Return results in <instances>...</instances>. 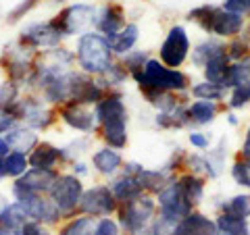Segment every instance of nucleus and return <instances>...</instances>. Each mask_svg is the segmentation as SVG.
I'll return each mask as SVG.
<instances>
[{"label":"nucleus","mask_w":250,"mask_h":235,"mask_svg":"<svg viewBox=\"0 0 250 235\" xmlns=\"http://www.w3.org/2000/svg\"><path fill=\"white\" fill-rule=\"evenodd\" d=\"M94 115H96L98 133L104 146H111L115 150H123L129 142V133H127L129 113L121 94L106 90L103 100L94 106Z\"/></svg>","instance_id":"nucleus-1"},{"label":"nucleus","mask_w":250,"mask_h":235,"mask_svg":"<svg viewBox=\"0 0 250 235\" xmlns=\"http://www.w3.org/2000/svg\"><path fill=\"white\" fill-rule=\"evenodd\" d=\"M188 21L198 25L205 34L219 38V40H231L246 29V17L225 11L221 4H198L188 11Z\"/></svg>","instance_id":"nucleus-2"},{"label":"nucleus","mask_w":250,"mask_h":235,"mask_svg":"<svg viewBox=\"0 0 250 235\" xmlns=\"http://www.w3.org/2000/svg\"><path fill=\"white\" fill-rule=\"evenodd\" d=\"M75 62H77V69L88 75H103L111 62L115 60V52L111 48V42L106 40L103 34L98 31H85L77 38L75 42Z\"/></svg>","instance_id":"nucleus-3"},{"label":"nucleus","mask_w":250,"mask_h":235,"mask_svg":"<svg viewBox=\"0 0 250 235\" xmlns=\"http://www.w3.org/2000/svg\"><path fill=\"white\" fill-rule=\"evenodd\" d=\"M131 79L136 81L138 90L140 88H152L161 92H177V94H188L190 92V75L182 69H171L163 65L159 59H148L142 71L131 75Z\"/></svg>","instance_id":"nucleus-4"},{"label":"nucleus","mask_w":250,"mask_h":235,"mask_svg":"<svg viewBox=\"0 0 250 235\" xmlns=\"http://www.w3.org/2000/svg\"><path fill=\"white\" fill-rule=\"evenodd\" d=\"M156 218V198L142 194L136 200L121 202L117 208V223L125 235H142L152 227Z\"/></svg>","instance_id":"nucleus-5"},{"label":"nucleus","mask_w":250,"mask_h":235,"mask_svg":"<svg viewBox=\"0 0 250 235\" xmlns=\"http://www.w3.org/2000/svg\"><path fill=\"white\" fill-rule=\"evenodd\" d=\"M83 190L85 187L82 177H77L69 171V173H59V177L54 179V183L48 192V198L59 208L62 218H71L75 215H80V202H82Z\"/></svg>","instance_id":"nucleus-6"},{"label":"nucleus","mask_w":250,"mask_h":235,"mask_svg":"<svg viewBox=\"0 0 250 235\" xmlns=\"http://www.w3.org/2000/svg\"><path fill=\"white\" fill-rule=\"evenodd\" d=\"M9 113L13 117H17L19 123L27 125V127L36 129V131H46L59 119V115L52 111L50 104H46L42 96H36V94H21L17 104H15Z\"/></svg>","instance_id":"nucleus-7"},{"label":"nucleus","mask_w":250,"mask_h":235,"mask_svg":"<svg viewBox=\"0 0 250 235\" xmlns=\"http://www.w3.org/2000/svg\"><path fill=\"white\" fill-rule=\"evenodd\" d=\"M94 15H96V6L94 4L71 2L50 19L59 27L62 38H80L85 31L94 29Z\"/></svg>","instance_id":"nucleus-8"},{"label":"nucleus","mask_w":250,"mask_h":235,"mask_svg":"<svg viewBox=\"0 0 250 235\" xmlns=\"http://www.w3.org/2000/svg\"><path fill=\"white\" fill-rule=\"evenodd\" d=\"M65 40L59 27L54 25L52 19H44V21H29L21 27L17 42L23 44L25 48L34 50V52H44L50 48H57L61 42Z\"/></svg>","instance_id":"nucleus-9"},{"label":"nucleus","mask_w":250,"mask_h":235,"mask_svg":"<svg viewBox=\"0 0 250 235\" xmlns=\"http://www.w3.org/2000/svg\"><path fill=\"white\" fill-rule=\"evenodd\" d=\"M190 50H192V42L190 36H188V29L175 23L165 34V40H163L159 48V60L171 69H182L186 60L190 59Z\"/></svg>","instance_id":"nucleus-10"},{"label":"nucleus","mask_w":250,"mask_h":235,"mask_svg":"<svg viewBox=\"0 0 250 235\" xmlns=\"http://www.w3.org/2000/svg\"><path fill=\"white\" fill-rule=\"evenodd\" d=\"M119 208V200L115 198L111 185L96 183L92 187H85L82 202H80V215L92 216V218H103L111 216Z\"/></svg>","instance_id":"nucleus-11"},{"label":"nucleus","mask_w":250,"mask_h":235,"mask_svg":"<svg viewBox=\"0 0 250 235\" xmlns=\"http://www.w3.org/2000/svg\"><path fill=\"white\" fill-rule=\"evenodd\" d=\"M192 210H194V206L184 196L182 187L177 183V177L171 179V181L156 194V215L167 218V221L179 223L184 216L190 215Z\"/></svg>","instance_id":"nucleus-12"},{"label":"nucleus","mask_w":250,"mask_h":235,"mask_svg":"<svg viewBox=\"0 0 250 235\" xmlns=\"http://www.w3.org/2000/svg\"><path fill=\"white\" fill-rule=\"evenodd\" d=\"M104 94L106 90L98 81V77L83 73L80 69H71L69 71V100L85 106H96L103 100Z\"/></svg>","instance_id":"nucleus-13"},{"label":"nucleus","mask_w":250,"mask_h":235,"mask_svg":"<svg viewBox=\"0 0 250 235\" xmlns=\"http://www.w3.org/2000/svg\"><path fill=\"white\" fill-rule=\"evenodd\" d=\"M57 177H59L57 169H34V167H29L21 177L13 179V183H11L13 200L21 198V196H27V194H44V196H48L50 187H52V183H54V179Z\"/></svg>","instance_id":"nucleus-14"},{"label":"nucleus","mask_w":250,"mask_h":235,"mask_svg":"<svg viewBox=\"0 0 250 235\" xmlns=\"http://www.w3.org/2000/svg\"><path fill=\"white\" fill-rule=\"evenodd\" d=\"M59 119L67 125L69 129H73L77 133H83V136H92V133L98 131V121H96V115H94V108L92 106H85L80 102H69L61 104L59 106Z\"/></svg>","instance_id":"nucleus-15"},{"label":"nucleus","mask_w":250,"mask_h":235,"mask_svg":"<svg viewBox=\"0 0 250 235\" xmlns=\"http://www.w3.org/2000/svg\"><path fill=\"white\" fill-rule=\"evenodd\" d=\"M15 202H19V206L25 210V215L29 221H38L44 225H54L61 221L59 208L52 204V200L44 194H27L21 198H15Z\"/></svg>","instance_id":"nucleus-16"},{"label":"nucleus","mask_w":250,"mask_h":235,"mask_svg":"<svg viewBox=\"0 0 250 235\" xmlns=\"http://www.w3.org/2000/svg\"><path fill=\"white\" fill-rule=\"evenodd\" d=\"M125 9L119 2H103L100 6H96V15H94V31L103 34L106 40H113V38L119 34L125 27Z\"/></svg>","instance_id":"nucleus-17"},{"label":"nucleus","mask_w":250,"mask_h":235,"mask_svg":"<svg viewBox=\"0 0 250 235\" xmlns=\"http://www.w3.org/2000/svg\"><path fill=\"white\" fill-rule=\"evenodd\" d=\"M90 167L96 171L98 175L113 179V177L119 175L121 169H123V154L111 146L96 148L90 156Z\"/></svg>","instance_id":"nucleus-18"},{"label":"nucleus","mask_w":250,"mask_h":235,"mask_svg":"<svg viewBox=\"0 0 250 235\" xmlns=\"http://www.w3.org/2000/svg\"><path fill=\"white\" fill-rule=\"evenodd\" d=\"M173 235H219V231L217 223L210 216L198 213V210H192L175 225Z\"/></svg>","instance_id":"nucleus-19"},{"label":"nucleus","mask_w":250,"mask_h":235,"mask_svg":"<svg viewBox=\"0 0 250 235\" xmlns=\"http://www.w3.org/2000/svg\"><path fill=\"white\" fill-rule=\"evenodd\" d=\"M27 158H29V167H34V169H57L59 171L61 164H65L62 162L61 148L50 142H42V139L27 154Z\"/></svg>","instance_id":"nucleus-20"},{"label":"nucleus","mask_w":250,"mask_h":235,"mask_svg":"<svg viewBox=\"0 0 250 235\" xmlns=\"http://www.w3.org/2000/svg\"><path fill=\"white\" fill-rule=\"evenodd\" d=\"M2 137H4V142L9 144L11 152H23V154H29L38 146V142H40L38 131L23 123H19L17 127H13L9 133H4Z\"/></svg>","instance_id":"nucleus-21"},{"label":"nucleus","mask_w":250,"mask_h":235,"mask_svg":"<svg viewBox=\"0 0 250 235\" xmlns=\"http://www.w3.org/2000/svg\"><path fill=\"white\" fill-rule=\"evenodd\" d=\"M186 111H188L190 125L207 127V125L215 123L219 111H221V104L215 102V100H192V102H188Z\"/></svg>","instance_id":"nucleus-22"},{"label":"nucleus","mask_w":250,"mask_h":235,"mask_svg":"<svg viewBox=\"0 0 250 235\" xmlns=\"http://www.w3.org/2000/svg\"><path fill=\"white\" fill-rule=\"evenodd\" d=\"M177 183L192 206H198L205 202V198H207V179L205 177L190 173V171H184V173L177 175Z\"/></svg>","instance_id":"nucleus-23"},{"label":"nucleus","mask_w":250,"mask_h":235,"mask_svg":"<svg viewBox=\"0 0 250 235\" xmlns=\"http://www.w3.org/2000/svg\"><path fill=\"white\" fill-rule=\"evenodd\" d=\"M108 185H111L115 198L119 200V204H121V202L136 200V198H140V196L144 194L142 185H140V181H138V177H134V175L119 173L117 177H113V181L108 183Z\"/></svg>","instance_id":"nucleus-24"},{"label":"nucleus","mask_w":250,"mask_h":235,"mask_svg":"<svg viewBox=\"0 0 250 235\" xmlns=\"http://www.w3.org/2000/svg\"><path fill=\"white\" fill-rule=\"evenodd\" d=\"M223 50H225V40H219V38L208 36L207 40L198 42L190 50V60H192V65L196 69H202L210 59L217 57V54L223 52Z\"/></svg>","instance_id":"nucleus-25"},{"label":"nucleus","mask_w":250,"mask_h":235,"mask_svg":"<svg viewBox=\"0 0 250 235\" xmlns=\"http://www.w3.org/2000/svg\"><path fill=\"white\" fill-rule=\"evenodd\" d=\"M171 179H175V175H171L165 167H159V169H142V173L138 175V181L142 185L144 194H150L156 196L163 187H165Z\"/></svg>","instance_id":"nucleus-26"},{"label":"nucleus","mask_w":250,"mask_h":235,"mask_svg":"<svg viewBox=\"0 0 250 235\" xmlns=\"http://www.w3.org/2000/svg\"><path fill=\"white\" fill-rule=\"evenodd\" d=\"M138 40H140V25L136 21H127L125 27L108 42H111V48L115 52V57H123V54H127V52H131L136 48Z\"/></svg>","instance_id":"nucleus-27"},{"label":"nucleus","mask_w":250,"mask_h":235,"mask_svg":"<svg viewBox=\"0 0 250 235\" xmlns=\"http://www.w3.org/2000/svg\"><path fill=\"white\" fill-rule=\"evenodd\" d=\"M188 104H179L171 111H156L154 115V125L159 129H165V131H175V129H184L190 125V119H188V111H186Z\"/></svg>","instance_id":"nucleus-28"},{"label":"nucleus","mask_w":250,"mask_h":235,"mask_svg":"<svg viewBox=\"0 0 250 235\" xmlns=\"http://www.w3.org/2000/svg\"><path fill=\"white\" fill-rule=\"evenodd\" d=\"M229 65H231V60L228 57V52H219L217 57H213L205 67L200 69L202 71V77H205L207 81L210 83H219V85H223L225 88V77H228V71H229Z\"/></svg>","instance_id":"nucleus-29"},{"label":"nucleus","mask_w":250,"mask_h":235,"mask_svg":"<svg viewBox=\"0 0 250 235\" xmlns=\"http://www.w3.org/2000/svg\"><path fill=\"white\" fill-rule=\"evenodd\" d=\"M215 223H217L219 235H250L248 218L236 216L231 213H225V210H221V213L217 215Z\"/></svg>","instance_id":"nucleus-30"},{"label":"nucleus","mask_w":250,"mask_h":235,"mask_svg":"<svg viewBox=\"0 0 250 235\" xmlns=\"http://www.w3.org/2000/svg\"><path fill=\"white\" fill-rule=\"evenodd\" d=\"M231 88L250 90V57L229 65L228 77H225V90H231Z\"/></svg>","instance_id":"nucleus-31"},{"label":"nucleus","mask_w":250,"mask_h":235,"mask_svg":"<svg viewBox=\"0 0 250 235\" xmlns=\"http://www.w3.org/2000/svg\"><path fill=\"white\" fill-rule=\"evenodd\" d=\"M228 92L229 90H225L223 85H219V83H210L207 79H202L198 83H194L190 85V96L194 100H215V102H223L225 98H228Z\"/></svg>","instance_id":"nucleus-32"},{"label":"nucleus","mask_w":250,"mask_h":235,"mask_svg":"<svg viewBox=\"0 0 250 235\" xmlns=\"http://www.w3.org/2000/svg\"><path fill=\"white\" fill-rule=\"evenodd\" d=\"M210 171H213V179H219L225 171V158H228V137H219V142L215 146H210L208 150H205Z\"/></svg>","instance_id":"nucleus-33"},{"label":"nucleus","mask_w":250,"mask_h":235,"mask_svg":"<svg viewBox=\"0 0 250 235\" xmlns=\"http://www.w3.org/2000/svg\"><path fill=\"white\" fill-rule=\"evenodd\" d=\"M92 148V136H77L75 139H71L69 144L61 146V152H62V162H73V160H80L82 156H85Z\"/></svg>","instance_id":"nucleus-34"},{"label":"nucleus","mask_w":250,"mask_h":235,"mask_svg":"<svg viewBox=\"0 0 250 235\" xmlns=\"http://www.w3.org/2000/svg\"><path fill=\"white\" fill-rule=\"evenodd\" d=\"M129 79L127 69L121 65V60H113L111 67L106 69L103 75H98V81L103 83L104 90H113V88H121V85Z\"/></svg>","instance_id":"nucleus-35"},{"label":"nucleus","mask_w":250,"mask_h":235,"mask_svg":"<svg viewBox=\"0 0 250 235\" xmlns=\"http://www.w3.org/2000/svg\"><path fill=\"white\" fill-rule=\"evenodd\" d=\"M94 229H96V218L92 216H71L69 221L61 227L59 235H94Z\"/></svg>","instance_id":"nucleus-36"},{"label":"nucleus","mask_w":250,"mask_h":235,"mask_svg":"<svg viewBox=\"0 0 250 235\" xmlns=\"http://www.w3.org/2000/svg\"><path fill=\"white\" fill-rule=\"evenodd\" d=\"M225 52H228V57H229L231 62L250 57V34L248 31H242L240 36H236V38H231V40L225 42Z\"/></svg>","instance_id":"nucleus-37"},{"label":"nucleus","mask_w":250,"mask_h":235,"mask_svg":"<svg viewBox=\"0 0 250 235\" xmlns=\"http://www.w3.org/2000/svg\"><path fill=\"white\" fill-rule=\"evenodd\" d=\"M21 92H23L21 85L11 79H4L0 83V111L9 113L11 108L17 104V100L21 98Z\"/></svg>","instance_id":"nucleus-38"},{"label":"nucleus","mask_w":250,"mask_h":235,"mask_svg":"<svg viewBox=\"0 0 250 235\" xmlns=\"http://www.w3.org/2000/svg\"><path fill=\"white\" fill-rule=\"evenodd\" d=\"M4 167H6V177L17 179L29 169V158L23 152H9L4 156Z\"/></svg>","instance_id":"nucleus-39"},{"label":"nucleus","mask_w":250,"mask_h":235,"mask_svg":"<svg viewBox=\"0 0 250 235\" xmlns=\"http://www.w3.org/2000/svg\"><path fill=\"white\" fill-rule=\"evenodd\" d=\"M221 210L231 213L236 216H242V218H250V194L231 196L229 200H225L221 204Z\"/></svg>","instance_id":"nucleus-40"},{"label":"nucleus","mask_w":250,"mask_h":235,"mask_svg":"<svg viewBox=\"0 0 250 235\" xmlns=\"http://www.w3.org/2000/svg\"><path fill=\"white\" fill-rule=\"evenodd\" d=\"M148 59H150V57H148V52H146V50H136V48L131 50V52H127V54H123V57H119L121 65L127 69L129 77L134 75V73H138V71H142Z\"/></svg>","instance_id":"nucleus-41"},{"label":"nucleus","mask_w":250,"mask_h":235,"mask_svg":"<svg viewBox=\"0 0 250 235\" xmlns=\"http://www.w3.org/2000/svg\"><path fill=\"white\" fill-rule=\"evenodd\" d=\"M40 2H42V0H19V2L15 4L9 13H6V23H9V25H15V23H19L23 17H27V15L34 11Z\"/></svg>","instance_id":"nucleus-42"},{"label":"nucleus","mask_w":250,"mask_h":235,"mask_svg":"<svg viewBox=\"0 0 250 235\" xmlns=\"http://www.w3.org/2000/svg\"><path fill=\"white\" fill-rule=\"evenodd\" d=\"M229 173H231V179H233V183L236 185L250 187V164L246 160L236 158L233 164H231V169H229Z\"/></svg>","instance_id":"nucleus-43"},{"label":"nucleus","mask_w":250,"mask_h":235,"mask_svg":"<svg viewBox=\"0 0 250 235\" xmlns=\"http://www.w3.org/2000/svg\"><path fill=\"white\" fill-rule=\"evenodd\" d=\"M94 235H123L119 223L111 216H103L96 218V229H94Z\"/></svg>","instance_id":"nucleus-44"},{"label":"nucleus","mask_w":250,"mask_h":235,"mask_svg":"<svg viewBox=\"0 0 250 235\" xmlns=\"http://www.w3.org/2000/svg\"><path fill=\"white\" fill-rule=\"evenodd\" d=\"M188 142H190V146L198 152H205L213 146V139H210V136L205 131H190L188 133Z\"/></svg>","instance_id":"nucleus-45"},{"label":"nucleus","mask_w":250,"mask_h":235,"mask_svg":"<svg viewBox=\"0 0 250 235\" xmlns=\"http://www.w3.org/2000/svg\"><path fill=\"white\" fill-rule=\"evenodd\" d=\"M221 6L229 13L242 15V17H248L250 15V0H223Z\"/></svg>","instance_id":"nucleus-46"},{"label":"nucleus","mask_w":250,"mask_h":235,"mask_svg":"<svg viewBox=\"0 0 250 235\" xmlns=\"http://www.w3.org/2000/svg\"><path fill=\"white\" fill-rule=\"evenodd\" d=\"M21 235H52V233H50V229L44 223L27 221L25 225L21 227Z\"/></svg>","instance_id":"nucleus-47"},{"label":"nucleus","mask_w":250,"mask_h":235,"mask_svg":"<svg viewBox=\"0 0 250 235\" xmlns=\"http://www.w3.org/2000/svg\"><path fill=\"white\" fill-rule=\"evenodd\" d=\"M17 125H19V119H17V117H13L11 113L0 111V137H2L4 133H9L13 127H17Z\"/></svg>","instance_id":"nucleus-48"},{"label":"nucleus","mask_w":250,"mask_h":235,"mask_svg":"<svg viewBox=\"0 0 250 235\" xmlns=\"http://www.w3.org/2000/svg\"><path fill=\"white\" fill-rule=\"evenodd\" d=\"M71 173L77 175V177H82V179L88 177V175H90V164L83 162L82 158H80V160H73V162H71Z\"/></svg>","instance_id":"nucleus-49"},{"label":"nucleus","mask_w":250,"mask_h":235,"mask_svg":"<svg viewBox=\"0 0 250 235\" xmlns=\"http://www.w3.org/2000/svg\"><path fill=\"white\" fill-rule=\"evenodd\" d=\"M238 158L246 160V162L250 164V139L244 137V142H242V148H240V152H238Z\"/></svg>","instance_id":"nucleus-50"},{"label":"nucleus","mask_w":250,"mask_h":235,"mask_svg":"<svg viewBox=\"0 0 250 235\" xmlns=\"http://www.w3.org/2000/svg\"><path fill=\"white\" fill-rule=\"evenodd\" d=\"M9 206H11V200L6 198L4 194H0V221H2V216H4L6 210H9Z\"/></svg>","instance_id":"nucleus-51"},{"label":"nucleus","mask_w":250,"mask_h":235,"mask_svg":"<svg viewBox=\"0 0 250 235\" xmlns=\"http://www.w3.org/2000/svg\"><path fill=\"white\" fill-rule=\"evenodd\" d=\"M225 119H228V123L231 125V127H238V125H240V119H238V115L233 113V111H229L228 115H225Z\"/></svg>","instance_id":"nucleus-52"},{"label":"nucleus","mask_w":250,"mask_h":235,"mask_svg":"<svg viewBox=\"0 0 250 235\" xmlns=\"http://www.w3.org/2000/svg\"><path fill=\"white\" fill-rule=\"evenodd\" d=\"M6 177V167H4V156H0V181Z\"/></svg>","instance_id":"nucleus-53"},{"label":"nucleus","mask_w":250,"mask_h":235,"mask_svg":"<svg viewBox=\"0 0 250 235\" xmlns=\"http://www.w3.org/2000/svg\"><path fill=\"white\" fill-rule=\"evenodd\" d=\"M144 235H159V233H154V231H152V229H148V231H146V233H144Z\"/></svg>","instance_id":"nucleus-54"},{"label":"nucleus","mask_w":250,"mask_h":235,"mask_svg":"<svg viewBox=\"0 0 250 235\" xmlns=\"http://www.w3.org/2000/svg\"><path fill=\"white\" fill-rule=\"evenodd\" d=\"M246 139H250V127H248V131H246Z\"/></svg>","instance_id":"nucleus-55"},{"label":"nucleus","mask_w":250,"mask_h":235,"mask_svg":"<svg viewBox=\"0 0 250 235\" xmlns=\"http://www.w3.org/2000/svg\"><path fill=\"white\" fill-rule=\"evenodd\" d=\"M54 2H59V4H61V2H67V0H54Z\"/></svg>","instance_id":"nucleus-56"}]
</instances>
